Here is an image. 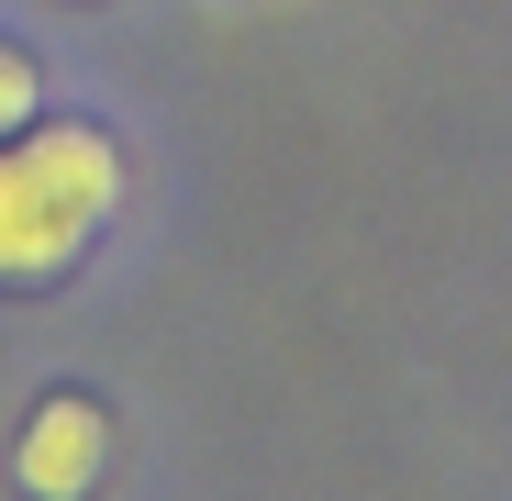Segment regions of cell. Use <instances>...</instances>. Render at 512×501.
I'll list each match as a JSON object with an SVG mask.
<instances>
[{
    "instance_id": "cell-1",
    "label": "cell",
    "mask_w": 512,
    "mask_h": 501,
    "mask_svg": "<svg viewBox=\"0 0 512 501\" xmlns=\"http://www.w3.org/2000/svg\"><path fill=\"white\" fill-rule=\"evenodd\" d=\"M123 201V145L101 123H23L0 134V279H56L90 257Z\"/></svg>"
},
{
    "instance_id": "cell-2",
    "label": "cell",
    "mask_w": 512,
    "mask_h": 501,
    "mask_svg": "<svg viewBox=\"0 0 512 501\" xmlns=\"http://www.w3.org/2000/svg\"><path fill=\"white\" fill-rule=\"evenodd\" d=\"M101 457H112L101 401H90V390H56L34 424H23V446H12V479H23L34 501H90V490H101Z\"/></svg>"
},
{
    "instance_id": "cell-3",
    "label": "cell",
    "mask_w": 512,
    "mask_h": 501,
    "mask_svg": "<svg viewBox=\"0 0 512 501\" xmlns=\"http://www.w3.org/2000/svg\"><path fill=\"white\" fill-rule=\"evenodd\" d=\"M34 112H45V67H34L23 34H0V134H23Z\"/></svg>"
}]
</instances>
